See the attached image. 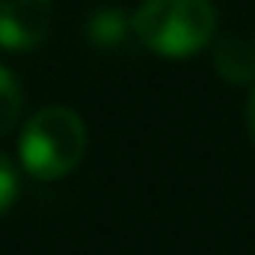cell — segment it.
Segmentation results:
<instances>
[{
    "label": "cell",
    "mask_w": 255,
    "mask_h": 255,
    "mask_svg": "<svg viewBox=\"0 0 255 255\" xmlns=\"http://www.w3.org/2000/svg\"><path fill=\"white\" fill-rule=\"evenodd\" d=\"M125 15L119 9H101L89 18V39L98 45V48H113V45H122L125 39Z\"/></svg>",
    "instance_id": "5b68a950"
},
{
    "label": "cell",
    "mask_w": 255,
    "mask_h": 255,
    "mask_svg": "<svg viewBox=\"0 0 255 255\" xmlns=\"http://www.w3.org/2000/svg\"><path fill=\"white\" fill-rule=\"evenodd\" d=\"M86 151V125L68 107H45L21 130L18 154L21 166L39 181H57L68 175Z\"/></svg>",
    "instance_id": "7a4b0ae2"
},
{
    "label": "cell",
    "mask_w": 255,
    "mask_h": 255,
    "mask_svg": "<svg viewBox=\"0 0 255 255\" xmlns=\"http://www.w3.org/2000/svg\"><path fill=\"white\" fill-rule=\"evenodd\" d=\"M247 130H250V139L255 145V92L250 95V104H247Z\"/></svg>",
    "instance_id": "ba28073f"
},
{
    "label": "cell",
    "mask_w": 255,
    "mask_h": 255,
    "mask_svg": "<svg viewBox=\"0 0 255 255\" xmlns=\"http://www.w3.org/2000/svg\"><path fill=\"white\" fill-rule=\"evenodd\" d=\"M21 113V86L9 68L0 65V136L9 133Z\"/></svg>",
    "instance_id": "8992f818"
},
{
    "label": "cell",
    "mask_w": 255,
    "mask_h": 255,
    "mask_svg": "<svg viewBox=\"0 0 255 255\" xmlns=\"http://www.w3.org/2000/svg\"><path fill=\"white\" fill-rule=\"evenodd\" d=\"M130 27L148 51L178 60L211 42L217 12L211 0H142L130 18Z\"/></svg>",
    "instance_id": "6da1fadb"
},
{
    "label": "cell",
    "mask_w": 255,
    "mask_h": 255,
    "mask_svg": "<svg viewBox=\"0 0 255 255\" xmlns=\"http://www.w3.org/2000/svg\"><path fill=\"white\" fill-rule=\"evenodd\" d=\"M15 196H18V175H15V166H12V160L0 151V217L12 208Z\"/></svg>",
    "instance_id": "52a82bcc"
},
{
    "label": "cell",
    "mask_w": 255,
    "mask_h": 255,
    "mask_svg": "<svg viewBox=\"0 0 255 255\" xmlns=\"http://www.w3.org/2000/svg\"><path fill=\"white\" fill-rule=\"evenodd\" d=\"M214 65L220 77L232 83H253L255 80V48L250 42L229 36L214 48Z\"/></svg>",
    "instance_id": "277c9868"
},
{
    "label": "cell",
    "mask_w": 255,
    "mask_h": 255,
    "mask_svg": "<svg viewBox=\"0 0 255 255\" xmlns=\"http://www.w3.org/2000/svg\"><path fill=\"white\" fill-rule=\"evenodd\" d=\"M51 27V0H0V48L30 51Z\"/></svg>",
    "instance_id": "3957f363"
}]
</instances>
